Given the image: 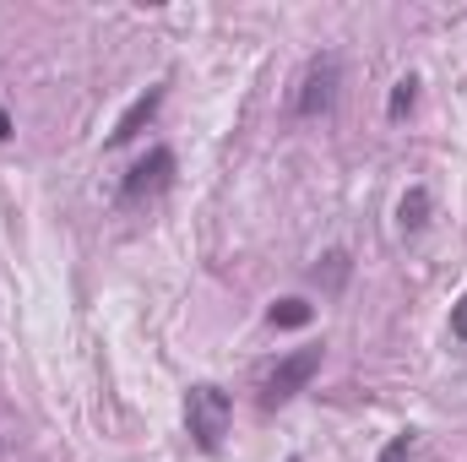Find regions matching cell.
Listing matches in <instances>:
<instances>
[{"mask_svg": "<svg viewBox=\"0 0 467 462\" xmlns=\"http://www.w3.org/2000/svg\"><path fill=\"white\" fill-rule=\"evenodd\" d=\"M229 425H234V397L223 386H213V381H196L185 392V430H191V441L213 457V452H223Z\"/></svg>", "mask_w": 467, "mask_h": 462, "instance_id": "obj_1", "label": "cell"}, {"mask_svg": "<svg viewBox=\"0 0 467 462\" xmlns=\"http://www.w3.org/2000/svg\"><path fill=\"white\" fill-rule=\"evenodd\" d=\"M337 88H343V55L337 49H321L305 77H299V93H294V115L299 120H321L337 104Z\"/></svg>", "mask_w": 467, "mask_h": 462, "instance_id": "obj_2", "label": "cell"}, {"mask_svg": "<svg viewBox=\"0 0 467 462\" xmlns=\"http://www.w3.org/2000/svg\"><path fill=\"white\" fill-rule=\"evenodd\" d=\"M321 359H327L321 343H305V348H294V353H283V359L272 364L266 386H261V403H266V408H283L288 397H299V392L321 375Z\"/></svg>", "mask_w": 467, "mask_h": 462, "instance_id": "obj_3", "label": "cell"}, {"mask_svg": "<svg viewBox=\"0 0 467 462\" xmlns=\"http://www.w3.org/2000/svg\"><path fill=\"white\" fill-rule=\"evenodd\" d=\"M174 169H180L174 147H147V158H136V163L125 169V180H119V202H125V207L158 202V196L174 185Z\"/></svg>", "mask_w": 467, "mask_h": 462, "instance_id": "obj_4", "label": "cell"}, {"mask_svg": "<svg viewBox=\"0 0 467 462\" xmlns=\"http://www.w3.org/2000/svg\"><path fill=\"white\" fill-rule=\"evenodd\" d=\"M163 99H169V88H163V82H152L141 99H130V110H125V115L115 120V131H109V147H130V142H136V136H141V131L158 120Z\"/></svg>", "mask_w": 467, "mask_h": 462, "instance_id": "obj_5", "label": "cell"}, {"mask_svg": "<svg viewBox=\"0 0 467 462\" xmlns=\"http://www.w3.org/2000/svg\"><path fill=\"white\" fill-rule=\"evenodd\" d=\"M424 224H430V191H424V185H408V196L397 202V229L419 234Z\"/></svg>", "mask_w": 467, "mask_h": 462, "instance_id": "obj_6", "label": "cell"}, {"mask_svg": "<svg viewBox=\"0 0 467 462\" xmlns=\"http://www.w3.org/2000/svg\"><path fill=\"white\" fill-rule=\"evenodd\" d=\"M266 321H272V327H283V332H299V327H310V321H316V305H310V299H277V305L266 310Z\"/></svg>", "mask_w": 467, "mask_h": 462, "instance_id": "obj_7", "label": "cell"}, {"mask_svg": "<svg viewBox=\"0 0 467 462\" xmlns=\"http://www.w3.org/2000/svg\"><path fill=\"white\" fill-rule=\"evenodd\" d=\"M413 99H419V77L408 71V77H397V82H391V99H386V120H402L408 110H413Z\"/></svg>", "mask_w": 467, "mask_h": 462, "instance_id": "obj_8", "label": "cell"}, {"mask_svg": "<svg viewBox=\"0 0 467 462\" xmlns=\"http://www.w3.org/2000/svg\"><path fill=\"white\" fill-rule=\"evenodd\" d=\"M375 462H413V430H402V436H391L386 446H380V457Z\"/></svg>", "mask_w": 467, "mask_h": 462, "instance_id": "obj_9", "label": "cell"}, {"mask_svg": "<svg viewBox=\"0 0 467 462\" xmlns=\"http://www.w3.org/2000/svg\"><path fill=\"white\" fill-rule=\"evenodd\" d=\"M321 272H327V283H343V278H348V256H343V250H332V256H327V267H316V278H321Z\"/></svg>", "mask_w": 467, "mask_h": 462, "instance_id": "obj_10", "label": "cell"}, {"mask_svg": "<svg viewBox=\"0 0 467 462\" xmlns=\"http://www.w3.org/2000/svg\"><path fill=\"white\" fill-rule=\"evenodd\" d=\"M451 332H457V338L467 343V294L457 299V305H451Z\"/></svg>", "mask_w": 467, "mask_h": 462, "instance_id": "obj_11", "label": "cell"}, {"mask_svg": "<svg viewBox=\"0 0 467 462\" xmlns=\"http://www.w3.org/2000/svg\"><path fill=\"white\" fill-rule=\"evenodd\" d=\"M11 136H16V120L5 115V104H0V142H11Z\"/></svg>", "mask_w": 467, "mask_h": 462, "instance_id": "obj_12", "label": "cell"}, {"mask_svg": "<svg viewBox=\"0 0 467 462\" xmlns=\"http://www.w3.org/2000/svg\"><path fill=\"white\" fill-rule=\"evenodd\" d=\"M288 462H299V457H288Z\"/></svg>", "mask_w": 467, "mask_h": 462, "instance_id": "obj_13", "label": "cell"}]
</instances>
